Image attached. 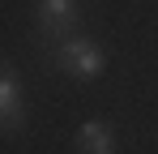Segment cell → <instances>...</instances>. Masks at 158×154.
<instances>
[{
  "mask_svg": "<svg viewBox=\"0 0 158 154\" xmlns=\"http://www.w3.org/2000/svg\"><path fill=\"white\" fill-rule=\"evenodd\" d=\"M26 111H22V81L9 64H0V133L22 128Z\"/></svg>",
  "mask_w": 158,
  "mask_h": 154,
  "instance_id": "7a4b0ae2",
  "label": "cell"
},
{
  "mask_svg": "<svg viewBox=\"0 0 158 154\" xmlns=\"http://www.w3.org/2000/svg\"><path fill=\"white\" fill-rule=\"evenodd\" d=\"M69 13H77V0H39L34 22L39 17H69Z\"/></svg>",
  "mask_w": 158,
  "mask_h": 154,
  "instance_id": "277c9868",
  "label": "cell"
},
{
  "mask_svg": "<svg viewBox=\"0 0 158 154\" xmlns=\"http://www.w3.org/2000/svg\"><path fill=\"white\" fill-rule=\"evenodd\" d=\"M47 60H52V69L73 73V77H94L107 64V56L94 47L85 34H73V39H64V43H52V47H47Z\"/></svg>",
  "mask_w": 158,
  "mask_h": 154,
  "instance_id": "6da1fadb",
  "label": "cell"
},
{
  "mask_svg": "<svg viewBox=\"0 0 158 154\" xmlns=\"http://www.w3.org/2000/svg\"><path fill=\"white\" fill-rule=\"evenodd\" d=\"M77 146H81V154H111V150H115V137H111L107 124L94 120V124H85L77 133Z\"/></svg>",
  "mask_w": 158,
  "mask_h": 154,
  "instance_id": "3957f363",
  "label": "cell"
}]
</instances>
